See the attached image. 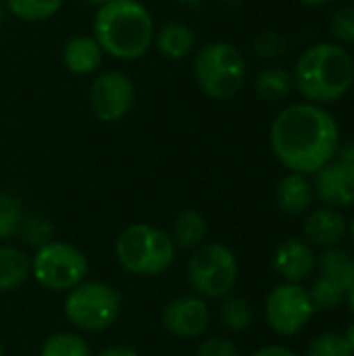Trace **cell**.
Returning <instances> with one entry per match:
<instances>
[{"mask_svg": "<svg viewBox=\"0 0 354 356\" xmlns=\"http://www.w3.org/2000/svg\"><path fill=\"white\" fill-rule=\"evenodd\" d=\"M271 150L277 161L300 175H315L328 165L342 144L336 117L321 104L296 102L277 113L269 129Z\"/></svg>", "mask_w": 354, "mask_h": 356, "instance_id": "obj_1", "label": "cell"}, {"mask_svg": "<svg viewBox=\"0 0 354 356\" xmlns=\"http://www.w3.org/2000/svg\"><path fill=\"white\" fill-rule=\"evenodd\" d=\"M292 79L307 102L321 106L338 102L353 88V54L338 42L313 44L298 56Z\"/></svg>", "mask_w": 354, "mask_h": 356, "instance_id": "obj_2", "label": "cell"}, {"mask_svg": "<svg viewBox=\"0 0 354 356\" xmlns=\"http://www.w3.org/2000/svg\"><path fill=\"white\" fill-rule=\"evenodd\" d=\"M94 38L102 52L121 60H136L148 52L154 40V21L140 0H111L98 6Z\"/></svg>", "mask_w": 354, "mask_h": 356, "instance_id": "obj_3", "label": "cell"}, {"mask_svg": "<svg viewBox=\"0 0 354 356\" xmlns=\"http://www.w3.org/2000/svg\"><path fill=\"white\" fill-rule=\"evenodd\" d=\"M115 254L125 271L152 277L173 265L175 244L167 232L148 223H136L121 232L115 244Z\"/></svg>", "mask_w": 354, "mask_h": 356, "instance_id": "obj_4", "label": "cell"}, {"mask_svg": "<svg viewBox=\"0 0 354 356\" xmlns=\"http://www.w3.org/2000/svg\"><path fill=\"white\" fill-rule=\"evenodd\" d=\"M194 79L207 96L230 100L242 90L246 79L244 54L230 42H211L196 54Z\"/></svg>", "mask_w": 354, "mask_h": 356, "instance_id": "obj_5", "label": "cell"}, {"mask_svg": "<svg viewBox=\"0 0 354 356\" xmlns=\"http://www.w3.org/2000/svg\"><path fill=\"white\" fill-rule=\"evenodd\" d=\"M121 313V296L100 282H81L65 298V317L81 332H104Z\"/></svg>", "mask_w": 354, "mask_h": 356, "instance_id": "obj_6", "label": "cell"}, {"mask_svg": "<svg viewBox=\"0 0 354 356\" xmlns=\"http://www.w3.org/2000/svg\"><path fill=\"white\" fill-rule=\"evenodd\" d=\"M88 275L86 254L67 242H48L31 259V277L46 290L69 292Z\"/></svg>", "mask_w": 354, "mask_h": 356, "instance_id": "obj_7", "label": "cell"}, {"mask_svg": "<svg viewBox=\"0 0 354 356\" xmlns=\"http://www.w3.org/2000/svg\"><path fill=\"white\" fill-rule=\"evenodd\" d=\"M188 277L200 298H225L238 280L236 254L223 244H202L190 259Z\"/></svg>", "mask_w": 354, "mask_h": 356, "instance_id": "obj_8", "label": "cell"}, {"mask_svg": "<svg viewBox=\"0 0 354 356\" xmlns=\"http://www.w3.org/2000/svg\"><path fill=\"white\" fill-rule=\"evenodd\" d=\"M315 315L309 290L300 284H280L275 286L265 302V317L269 327L284 338L300 334Z\"/></svg>", "mask_w": 354, "mask_h": 356, "instance_id": "obj_9", "label": "cell"}, {"mask_svg": "<svg viewBox=\"0 0 354 356\" xmlns=\"http://www.w3.org/2000/svg\"><path fill=\"white\" fill-rule=\"evenodd\" d=\"M136 102V86L123 71H104L90 86V108L102 123H117L129 115Z\"/></svg>", "mask_w": 354, "mask_h": 356, "instance_id": "obj_10", "label": "cell"}, {"mask_svg": "<svg viewBox=\"0 0 354 356\" xmlns=\"http://www.w3.org/2000/svg\"><path fill=\"white\" fill-rule=\"evenodd\" d=\"M161 323L171 336L198 338L207 332L211 313L200 296H179L163 309Z\"/></svg>", "mask_w": 354, "mask_h": 356, "instance_id": "obj_11", "label": "cell"}, {"mask_svg": "<svg viewBox=\"0 0 354 356\" xmlns=\"http://www.w3.org/2000/svg\"><path fill=\"white\" fill-rule=\"evenodd\" d=\"M315 196L334 209H344L354 204V165L340 159H332L313 175Z\"/></svg>", "mask_w": 354, "mask_h": 356, "instance_id": "obj_12", "label": "cell"}, {"mask_svg": "<svg viewBox=\"0 0 354 356\" xmlns=\"http://www.w3.org/2000/svg\"><path fill=\"white\" fill-rule=\"evenodd\" d=\"M317 267V257L307 240L286 238L273 254V269L290 284H300L311 277Z\"/></svg>", "mask_w": 354, "mask_h": 356, "instance_id": "obj_13", "label": "cell"}, {"mask_svg": "<svg viewBox=\"0 0 354 356\" xmlns=\"http://www.w3.org/2000/svg\"><path fill=\"white\" fill-rule=\"evenodd\" d=\"M305 240L313 246H338L348 234V221L340 209L323 207L315 209L305 217L303 223Z\"/></svg>", "mask_w": 354, "mask_h": 356, "instance_id": "obj_14", "label": "cell"}, {"mask_svg": "<svg viewBox=\"0 0 354 356\" xmlns=\"http://www.w3.org/2000/svg\"><path fill=\"white\" fill-rule=\"evenodd\" d=\"M102 54L104 52L94 35L79 33L65 42L61 58H63V65L67 67V71H71L75 75H90L100 67Z\"/></svg>", "mask_w": 354, "mask_h": 356, "instance_id": "obj_15", "label": "cell"}, {"mask_svg": "<svg viewBox=\"0 0 354 356\" xmlns=\"http://www.w3.org/2000/svg\"><path fill=\"white\" fill-rule=\"evenodd\" d=\"M275 198H277V207L284 215H288V217L305 215V213H309V209L315 200L313 184L309 181L307 175L288 173L277 184Z\"/></svg>", "mask_w": 354, "mask_h": 356, "instance_id": "obj_16", "label": "cell"}, {"mask_svg": "<svg viewBox=\"0 0 354 356\" xmlns=\"http://www.w3.org/2000/svg\"><path fill=\"white\" fill-rule=\"evenodd\" d=\"M29 275H31V259L15 246H2L0 248V294L17 290L19 286L27 282Z\"/></svg>", "mask_w": 354, "mask_h": 356, "instance_id": "obj_17", "label": "cell"}, {"mask_svg": "<svg viewBox=\"0 0 354 356\" xmlns=\"http://www.w3.org/2000/svg\"><path fill=\"white\" fill-rule=\"evenodd\" d=\"M207 232H209V225H207V219L202 217V213L188 209L175 217L171 240L182 250H196L198 246H202Z\"/></svg>", "mask_w": 354, "mask_h": 356, "instance_id": "obj_18", "label": "cell"}, {"mask_svg": "<svg viewBox=\"0 0 354 356\" xmlns=\"http://www.w3.org/2000/svg\"><path fill=\"white\" fill-rule=\"evenodd\" d=\"M196 44V35L194 31L184 25V23H165L161 27V31L156 33V48L163 56L171 58V60H179L186 58Z\"/></svg>", "mask_w": 354, "mask_h": 356, "instance_id": "obj_19", "label": "cell"}, {"mask_svg": "<svg viewBox=\"0 0 354 356\" xmlns=\"http://www.w3.org/2000/svg\"><path fill=\"white\" fill-rule=\"evenodd\" d=\"M317 267H319V275L336 280L346 290L354 284V252L351 250L330 246L317 259Z\"/></svg>", "mask_w": 354, "mask_h": 356, "instance_id": "obj_20", "label": "cell"}, {"mask_svg": "<svg viewBox=\"0 0 354 356\" xmlns=\"http://www.w3.org/2000/svg\"><path fill=\"white\" fill-rule=\"evenodd\" d=\"M294 88V79L292 73L284 67H267L259 73L257 81H255V90L263 100L269 102H280L286 100L290 96Z\"/></svg>", "mask_w": 354, "mask_h": 356, "instance_id": "obj_21", "label": "cell"}, {"mask_svg": "<svg viewBox=\"0 0 354 356\" xmlns=\"http://www.w3.org/2000/svg\"><path fill=\"white\" fill-rule=\"evenodd\" d=\"M346 288L342 284H338L336 280H330L325 275H319L311 290V302L315 307V311H336L338 307H342V302L346 300Z\"/></svg>", "mask_w": 354, "mask_h": 356, "instance_id": "obj_22", "label": "cell"}, {"mask_svg": "<svg viewBox=\"0 0 354 356\" xmlns=\"http://www.w3.org/2000/svg\"><path fill=\"white\" fill-rule=\"evenodd\" d=\"M65 0H4L6 10L21 21H46L54 17Z\"/></svg>", "mask_w": 354, "mask_h": 356, "instance_id": "obj_23", "label": "cell"}, {"mask_svg": "<svg viewBox=\"0 0 354 356\" xmlns=\"http://www.w3.org/2000/svg\"><path fill=\"white\" fill-rule=\"evenodd\" d=\"M219 317H221V323L230 332H246L252 325L255 311H252V307H250V302L246 298H242V296H230L221 305Z\"/></svg>", "mask_w": 354, "mask_h": 356, "instance_id": "obj_24", "label": "cell"}, {"mask_svg": "<svg viewBox=\"0 0 354 356\" xmlns=\"http://www.w3.org/2000/svg\"><path fill=\"white\" fill-rule=\"evenodd\" d=\"M40 356H90V348L77 334H54L42 344Z\"/></svg>", "mask_w": 354, "mask_h": 356, "instance_id": "obj_25", "label": "cell"}, {"mask_svg": "<svg viewBox=\"0 0 354 356\" xmlns=\"http://www.w3.org/2000/svg\"><path fill=\"white\" fill-rule=\"evenodd\" d=\"M21 223H23L21 202L8 192H0V240L15 236L21 229Z\"/></svg>", "mask_w": 354, "mask_h": 356, "instance_id": "obj_26", "label": "cell"}, {"mask_svg": "<svg viewBox=\"0 0 354 356\" xmlns=\"http://www.w3.org/2000/svg\"><path fill=\"white\" fill-rule=\"evenodd\" d=\"M305 356H354V353L348 340L344 338V334L328 332V334L317 336L309 344Z\"/></svg>", "mask_w": 354, "mask_h": 356, "instance_id": "obj_27", "label": "cell"}, {"mask_svg": "<svg viewBox=\"0 0 354 356\" xmlns=\"http://www.w3.org/2000/svg\"><path fill=\"white\" fill-rule=\"evenodd\" d=\"M330 31L342 46H354V6H340L330 19Z\"/></svg>", "mask_w": 354, "mask_h": 356, "instance_id": "obj_28", "label": "cell"}, {"mask_svg": "<svg viewBox=\"0 0 354 356\" xmlns=\"http://www.w3.org/2000/svg\"><path fill=\"white\" fill-rule=\"evenodd\" d=\"M21 232L23 238L31 244V246H44L48 242H52V225L44 219H29L21 223Z\"/></svg>", "mask_w": 354, "mask_h": 356, "instance_id": "obj_29", "label": "cell"}, {"mask_svg": "<svg viewBox=\"0 0 354 356\" xmlns=\"http://www.w3.org/2000/svg\"><path fill=\"white\" fill-rule=\"evenodd\" d=\"M196 356H242V353L227 338H211L198 346Z\"/></svg>", "mask_w": 354, "mask_h": 356, "instance_id": "obj_30", "label": "cell"}, {"mask_svg": "<svg viewBox=\"0 0 354 356\" xmlns=\"http://www.w3.org/2000/svg\"><path fill=\"white\" fill-rule=\"evenodd\" d=\"M255 48H257V52H259L261 56H275V54H282V52H284L286 42H284V38H280L277 33L267 31V33H263V35L257 38Z\"/></svg>", "mask_w": 354, "mask_h": 356, "instance_id": "obj_31", "label": "cell"}, {"mask_svg": "<svg viewBox=\"0 0 354 356\" xmlns=\"http://www.w3.org/2000/svg\"><path fill=\"white\" fill-rule=\"evenodd\" d=\"M336 159L344 161V163H351L354 165V140H348L344 144L338 146V152H336Z\"/></svg>", "mask_w": 354, "mask_h": 356, "instance_id": "obj_32", "label": "cell"}, {"mask_svg": "<svg viewBox=\"0 0 354 356\" xmlns=\"http://www.w3.org/2000/svg\"><path fill=\"white\" fill-rule=\"evenodd\" d=\"M252 356H298L296 353H292L290 348L284 346H265L261 350H257Z\"/></svg>", "mask_w": 354, "mask_h": 356, "instance_id": "obj_33", "label": "cell"}, {"mask_svg": "<svg viewBox=\"0 0 354 356\" xmlns=\"http://www.w3.org/2000/svg\"><path fill=\"white\" fill-rule=\"evenodd\" d=\"M96 356H140L136 350L127 348V346H111V348H104L102 353H98Z\"/></svg>", "mask_w": 354, "mask_h": 356, "instance_id": "obj_34", "label": "cell"}, {"mask_svg": "<svg viewBox=\"0 0 354 356\" xmlns=\"http://www.w3.org/2000/svg\"><path fill=\"white\" fill-rule=\"evenodd\" d=\"M177 2L184 4V6H188V8H192V10H198V8L204 6V0H177Z\"/></svg>", "mask_w": 354, "mask_h": 356, "instance_id": "obj_35", "label": "cell"}, {"mask_svg": "<svg viewBox=\"0 0 354 356\" xmlns=\"http://www.w3.org/2000/svg\"><path fill=\"white\" fill-rule=\"evenodd\" d=\"M298 2L305 4V6H323V4H328L332 0H298Z\"/></svg>", "mask_w": 354, "mask_h": 356, "instance_id": "obj_36", "label": "cell"}, {"mask_svg": "<svg viewBox=\"0 0 354 356\" xmlns=\"http://www.w3.org/2000/svg\"><path fill=\"white\" fill-rule=\"evenodd\" d=\"M346 302H348V309H351V313L354 315V284L348 288V292H346Z\"/></svg>", "mask_w": 354, "mask_h": 356, "instance_id": "obj_37", "label": "cell"}, {"mask_svg": "<svg viewBox=\"0 0 354 356\" xmlns=\"http://www.w3.org/2000/svg\"><path fill=\"white\" fill-rule=\"evenodd\" d=\"M344 338L348 340V344H351V348H353V353H354V323L346 330V334H344Z\"/></svg>", "mask_w": 354, "mask_h": 356, "instance_id": "obj_38", "label": "cell"}, {"mask_svg": "<svg viewBox=\"0 0 354 356\" xmlns=\"http://www.w3.org/2000/svg\"><path fill=\"white\" fill-rule=\"evenodd\" d=\"M79 2H86V4H92V6H102V4H106L111 0H79Z\"/></svg>", "mask_w": 354, "mask_h": 356, "instance_id": "obj_39", "label": "cell"}, {"mask_svg": "<svg viewBox=\"0 0 354 356\" xmlns=\"http://www.w3.org/2000/svg\"><path fill=\"white\" fill-rule=\"evenodd\" d=\"M4 15H6V4H4V0H0V27L4 23Z\"/></svg>", "mask_w": 354, "mask_h": 356, "instance_id": "obj_40", "label": "cell"}, {"mask_svg": "<svg viewBox=\"0 0 354 356\" xmlns=\"http://www.w3.org/2000/svg\"><path fill=\"white\" fill-rule=\"evenodd\" d=\"M223 4H227V6H240V4H244L246 0H221Z\"/></svg>", "mask_w": 354, "mask_h": 356, "instance_id": "obj_41", "label": "cell"}, {"mask_svg": "<svg viewBox=\"0 0 354 356\" xmlns=\"http://www.w3.org/2000/svg\"><path fill=\"white\" fill-rule=\"evenodd\" d=\"M348 234H351V240H353V248H354V217H353V221L348 223Z\"/></svg>", "mask_w": 354, "mask_h": 356, "instance_id": "obj_42", "label": "cell"}, {"mask_svg": "<svg viewBox=\"0 0 354 356\" xmlns=\"http://www.w3.org/2000/svg\"><path fill=\"white\" fill-rule=\"evenodd\" d=\"M0 356H4V348H2V342H0Z\"/></svg>", "mask_w": 354, "mask_h": 356, "instance_id": "obj_43", "label": "cell"}, {"mask_svg": "<svg viewBox=\"0 0 354 356\" xmlns=\"http://www.w3.org/2000/svg\"><path fill=\"white\" fill-rule=\"evenodd\" d=\"M353 88H354V81H353Z\"/></svg>", "mask_w": 354, "mask_h": 356, "instance_id": "obj_44", "label": "cell"}]
</instances>
